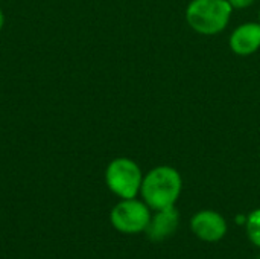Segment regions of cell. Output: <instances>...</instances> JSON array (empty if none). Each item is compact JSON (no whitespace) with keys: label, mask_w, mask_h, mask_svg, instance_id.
<instances>
[{"label":"cell","mask_w":260,"mask_h":259,"mask_svg":"<svg viewBox=\"0 0 260 259\" xmlns=\"http://www.w3.org/2000/svg\"><path fill=\"white\" fill-rule=\"evenodd\" d=\"M245 231L248 240L260 249V209L253 211L245 218Z\"/></svg>","instance_id":"8"},{"label":"cell","mask_w":260,"mask_h":259,"mask_svg":"<svg viewBox=\"0 0 260 259\" xmlns=\"http://www.w3.org/2000/svg\"><path fill=\"white\" fill-rule=\"evenodd\" d=\"M3 23H5V17H3V12L0 11V29L3 27Z\"/></svg>","instance_id":"10"},{"label":"cell","mask_w":260,"mask_h":259,"mask_svg":"<svg viewBox=\"0 0 260 259\" xmlns=\"http://www.w3.org/2000/svg\"><path fill=\"white\" fill-rule=\"evenodd\" d=\"M151 220V208L137 198H122L110 214L113 227L122 234H140L145 232Z\"/></svg>","instance_id":"4"},{"label":"cell","mask_w":260,"mask_h":259,"mask_svg":"<svg viewBox=\"0 0 260 259\" xmlns=\"http://www.w3.org/2000/svg\"><path fill=\"white\" fill-rule=\"evenodd\" d=\"M190 229L197 238L204 243H218L227 234L225 218L212 209L197 212L190 220Z\"/></svg>","instance_id":"5"},{"label":"cell","mask_w":260,"mask_h":259,"mask_svg":"<svg viewBox=\"0 0 260 259\" xmlns=\"http://www.w3.org/2000/svg\"><path fill=\"white\" fill-rule=\"evenodd\" d=\"M233 8L229 0H192L186 8V21L201 35H218L230 23Z\"/></svg>","instance_id":"2"},{"label":"cell","mask_w":260,"mask_h":259,"mask_svg":"<svg viewBox=\"0 0 260 259\" xmlns=\"http://www.w3.org/2000/svg\"><path fill=\"white\" fill-rule=\"evenodd\" d=\"M181 189L183 179L178 169L169 165H160L143 176L140 194L143 202L152 211H160L175 206Z\"/></svg>","instance_id":"1"},{"label":"cell","mask_w":260,"mask_h":259,"mask_svg":"<svg viewBox=\"0 0 260 259\" xmlns=\"http://www.w3.org/2000/svg\"><path fill=\"white\" fill-rule=\"evenodd\" d=\"M142 182V169L133 159L117 157L107 166L105 183L108 189L120 198H136L140 192Z\"/></svg>","instance_id":"3"},{"label":"cell","mask_w":260,"mask_h":259,"mask_svg":"<svg viewBox=\"0 0 260 259\" xmlns=\"http://www.w3.org/2000/svg\"><path fill=\"white\" fill-rule=\"evenodd\" d=\"M178 227H180V212L175 206H171V208L155 211V214L151 215V220L145 229V234L149 241L161 243L171 238L177 232Z\"/></svg>","instance_id":"6"},{"label":"cell","mask_w":260,"mask_h":259,"mask_svg":"<svg viewBox=\"0 0 260 259\" xmlns=\"http://www.w3.org/2000/svg\"><path fill=\"white\" fill-rule=\"evenodd\" d=\"M233 9H245L256 3V0H229Z\"/></svg>","instance_id":"9"},{"label":"cell","mask_w":260,"mask_h":259,"mask_svg":"<svg viewBox=\"0 0 260 259\" xmlns=\"http://www.w3.org/2000/svg\"><path fill=\"white\" fill-rule=\"evenodd\" d=\"M259 259H260V256H259Z\"/></svg>","instance_id":"12"},{"label":"cell","mask_w":260,"mask_h":259,"mask_svg":"<svg viewBox=\"0 0 260 259\" xmlns=\"http://www.w3.org/2000/svg\"><path fill=\"white\" fill-rule=\"evenodd\" d=\"M259 21H260V12H259Z\"/></svg>","instance_id":"11"},{"label":"cell","mask_w":260,"mask_h":259,"mask_svg":"<svg viewBox=\"0 0 260 259\" xmlns=\"http://www.w3.org/2000/svg\"><path fill=\"white\" fill-rule=\"evenodd\" d=\"M230 50L239 56H250L260 49V21L239 24L229 38Z\"/></svg>","instance_id":"7"}]
</instances>
